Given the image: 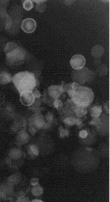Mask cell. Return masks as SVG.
Returning <instances> with one entry per match:
<instances>
[{"instance_id": "6da1fadb", "label": "cell", "mask_w": 110, "mask_h": 202, "mask_svg": "<svg viewBox=\"0 0 110 202\" xmlns=\"http://www.w3.org/2000/svg\"><path fill=\"white\" fill-rule=\"evenodd\" d=\"M98 151L88 146L78 148L74 152L72 163L74 168L80 172L88 173L97 169L100 156Z\"/></svg>"}, {"instance_id": "7a4b0ae2", "label": "cell", "mask_w": 110, "mask_h": 202, "mask_svg": "<svg viewBox=\"0 0 110 202\" xmlns=\"http://www.w3.org/2000/svg\"><path fill=\"white\" fill-rule=\"evenodd\" d=\"M12 82L20 94L32 92L37 85V78L33 73L28 71L21 72L14 75Z\"/></svg>"}, {"instance_id": "3957f363", "label": "cell", "mask_w": 110, "mask_h": 202, "mask_svg": "<svg viewBox=\"0 0 110 202\" xmlns=\"http://www.w3.org/2000/svg\"><path fill=\"white\" fill-rule=\"evenodd\" d=\"M4 52L6 55L7 63L11 66L20 65L24 63L26 59V51L13 42L7 43L4 47Z\"/></svg>"}, {"instance_id": "277c9868", "label": "cell", "mask_w": 110, "mask_h": 202, "mask_svg": "<svg viewBox=\"0 0 110 202\" xmlns=\"http://www.w3.org/2000/svg\"><path fill=\"white\" fill-rule=\"evenodd\" d=\"M69 96L76 106L80 107H88L93 101L94 93L90 88L79 85Z\"/></svg>"}, {"instance_id": "5b68a950", "label": "cell", "mask_w": 110, "mask_h": 202, "mask_svg": "<svg viewBox=\"0 0 110 202\" xmlns=\"http://www.w3.org/2000/svg\"><path fill=\"white\" fill-rule=\"evenodd\" d=\"M72 77L74 82L82 85L92 82L95 78V74L88 68L83 67L80 70H74Z\"/></svg>"}, {"instance_id": "8992f818", "label": "cell", "mask_w": 110, "mask_h": 202, "mask_svg": "<svg viewBox=\"0 0 110 202\" xmlns=\"http://www.w3.org/2000/svg\"><path fill=\"white\" fill-rule=\"evenodd\" d=\"M49 126V124L45 122V118L40 114L33 116L29 121V127H32L37 130L39 129L48 128Z\"/></svg>"}, {"instance_id": "52a82bcc", "label": "cell", "mask_w": 110, "mask_h": 202, "mask_svg": "<svg viewBox=\"0 0 110 202\" xmlns=\"http://www.w3.org/2000/svg\"><path fill=\"white\" fill-rule=\"evenodd\" d=\"M98 132L102 135H107L109 132V117L105 115L100 117V122L96 126Z\"/></svg>"}, {"instance_id": "ba28073f", "label": "cell", "mask_w": 110, "mask_h": 202, "mask_svg": "<svg viewBox=\"0 0 110 202\" xmlns=\"http://www.w3.org/2000/svg\"><path fill=\"white\" fill-rule=\"evenodd\" d=\"M86 64V59L83 55H74L70 60V65L74 70H80L83 68Z\"/></svg>"}, {"instance_id": "9c48e42d", "label": "cell", "mask_w": 110, "mask_h": 202, "mask_svg": "<svg viewBox=\"0 0 110 202\" xmlns=\"http://www.w3.org/2000/svg\"><path fill=\"white\" fill-rule=\"evenodd\" d=\"M22 30L26 33H32L35 31L37 28V23L33 18L25 19L22 23Z\"/></svg>"}, {"instance_id": "30bf717a", "label": "cell", "mask_w": 110, "mask_h": 202, "mask_svg": "<svg viewBox=\"0 0 110 202\" xmlns=\"http://www.w3.org/2000/svg\"><path fill=\"white\" fill-rule=\"evenodd\" d=\"M20 100L26 106H31L34 103L35 97L32 92H25L20 94Z\"/></svg>"}, {"instance_id": "8fae6325", "label": "cell", "mask_w": 110, "mask_h": 202, "mask_svg": "<svg viewBox=\"0 0 110 202\" xmlns=\"http://www.w3.org/2000/svg\"><path fill=\"white\" fill-rule=\"evenodd\" d=\"M64 92L63 86L60 85L50 86L48 89L49 97L55 100L60 97L62 94Z\"/></svg>"}, {"instance_id": "7c38bea8", "label": "cell", "mask_w": 110, "mask_h": 202, "mask_svg": "<svg viewBox=\"0 0 110 202\" xmlns=\"http://www.w3.org/2000/svg\"><path fill=\"white\" fill-rule=\"evenodd\" d=\"M29 136L25 130H22L18 132L16 141L18 144L22 146L29 141Z\"/></svg>"}, {"instance_id": "4fadbf2b", "label": "cell", "mask_w": 110, "mask_h": 202, "mask_svg": "<svg viewBox=\"0 0 110 202\" xmlns=\"http://www.w3.org/2000/svg\"><path fill=\"white\" fill-rule=\"evenodd\" d=\"M28 153L32 159H35L39 155V150L36 144H30L28 147Z\"/></svg>"}, {"instance_id": "5bb4252c", "label": "cell", "mask_w": 110, "mask_h": 202, "mask_svg": "<svg viewBox=\"0 0 110 202\" xmlns=\"http://www.w3.org/2000/svg\"><path fill=\"white\" fill-rule=\"evenodd\" d=\"M104 49L101 45H95L91 49V54L96 59H99L104 54Z\"/></svg>"}, {"instance_id": "9a60e30c", "label": "cell", "mask_w": 110, "mask_h": 202, "mask_svg": "<svg viewBox=\"0 0 110 202\" xmlns=\"http://www.w3.org/2000/svg\"><path fill=\"white\" fill-rule=\"evenodd\" d=\"M12 81V76L11 74L7 72H2L0 73V84L2 85L7 84Z\"/></svg>"}, {"instance_id": "2e32d148", "label": "cell", "mask_w": 110, "mask_h": 202, "mask_svg": "<svg viewBox=\"0 0 110 202\" xmlns=\"http://www.w3.org/2000/svg\"><path fill=\"white\" fill-rule=\"evenodd\" d=\"M102 112V106L100 105L93 106L90 109V113L92 117H100Z\"/></svg>"}, {"instance_id": "e0dca14e", "label": "cell", "mask_w": 110, "mask_h": 202, "mask_svg": "<svg viewBox=\"0 0 110 202\" xmlns=\"http://www.w3.org/2000/svg\"><path fill=\"white\" fill-rule=\"evenodd\" d=\"M31 193L32 195L35 197L41 196L43 193V188L39 184L32 185V187L31 188Z\"/></svg>"}, {"instance_id": "ac0fdd59", "label": "cell", "mask_w": 110, "mask_h": 202, "mask_svg": "<svg viewBox=\"0 0 110 202\" xmlns=\"http://www.w3.org/2000/svg\"><path fill=\"white\" fill-rule=\"evenodd\" d=\"M79 119V118H76L74 117H67L64 119V122L68 126H73L77 124Z\"/></svg>"}, {"instance_id": "d6986e66", "label": "cell", "mask_w": 110, "mask_h": 202, "mask_svg": "<svg viewBox=\"0 0 110 202\" xmlns=\"http://www.w3.org/2000/svg\"><path fill=\"white\" fill-rule=\"evenodd\" d=\"M22 156V152L17 148H13L10 152V157L14 159H20Z\"/></svg>"}, {"instance_id": "ffe728a7", "label": "cell", "mask_w": 110, "mask_h": 202, "mask_svg": "<svg viewBox=\"0 0 110 202\" xmlns=\"http://www.w3.org/2000/svg\"><path fill=\"white\" fill-rule=\"evenodd\" d=\"M37 3L35 7L36 10L39 12H43L46 9V4L45 3V1H34Z\"/></svg>"}, {"instance_id": "44dd1931", "label": "cell", "mask_w": 110, "mask_h": 202, "mask_svg": "<svg viewBox=\"0 0 110 202\" xmlns=\"http://www.w3.org/2000/svg\"><path fill=\"white\" fill-rule=\"evenodd\" d=\"M21 179V176L18 174H14V175H12L10 177L8 178V182L10 184H16L20 182Z\"/></svg>"}, {"instance_id": "7402d4cb", "label": "cell", "mask_w": 110, "mask_h": 202, "mask_svg": "<svg viewBox=\"0 0 110 202\" xmlns=\"http://www.w3.org/2000/svg\"><path fill=\"white\" fill-rule=\"evenodd\" d=\"M108 72V69L105 65H101L97 69V74L100 76H104L106 75Z\"/></svg>"}, {"instance_id": "603a6c76", "label": "cell", "mask_w": 110, "mask_h": 202, "mask_svg": "<svg viewBox=\"0 0 110 202\" xmlns=\"http://www.w3.org/2000/svg\"><path fill=\"white\" fill-rule=\"evenodd\" d=\"M33 4L32 1L26 0V1H24V3H23V8L26 10H27V11L31 10V9L33 8Z\"/></svg>"}, {"instance_id": "cb8c5ba5", "label": "cell", "mask_w": 110, "mask_h": 202, "mask_svg": "<svg viewBox=\"0 0 110 202\" xmlns=\"http://www.w3.org/2000/svg\"><path fill=\"white\" fill-rule=\"evenodd\" d=\"M59 130H60L59 131H60V138H63L64 137H68L69 136V131L68 129H64L60 127Z\"/></svg>"}, {"instance_id": "d4e9b609", "label": "cell", "mask_w": 110, "mask_h": 202, "mask_svg": "<svg viewBox=\"0 0 110 202\" xmlns=\"http://www.w3.org/2000/svg\"><path fill=\"white\" fill-rule=\"evenodd\" d=\"M89 131H88L86 129H84V130H82L81 131H80L79 134V136L80 141L85 139L86 138L88 137V135L89 133Z\"/></svg>"}, {"instance_id": "484cf974", "label": "cell", "mask_w": 110, "mask_h": 202, "mask_svg": "<svg viewBox=\"0 0 110 202\" xmlns=\"http://www.w3.org/2000/svg\"><path fill=\"white\" fill-rule=\"evenodd\" d=\"M53 104H54V106L55 107L56 109H57L58 110H60L62 109V106H63V104H62V102L61 101V100L60 99H55L53 103Z\"/></svg>"}, {"instance_id": "4316f807", "label": "cell", "mask_w": 110, "mask_h": 202, "mask_svg": "<svg viewBox=\"0 0 110 202\" xmlns=\"http://www.w3.org/2000/svg\"><path fill=\"white\" fill-rule=\"evenodd\" d=\"M8 3V1H0V12H6Z\"/></svg>"}, {"instance_id": "83f0119b", "label": "cell", "mask_w": 110, "mask_h": 202, "mask_svg": "<svg viewBox=\"0 0 110 202\" xmlns=\"http://www.w3.org/2000/svg\"><path fill=\"white\" fill-rule=\"evenodd\" d=\"M100 122V117H93L92 121L89 122V124L93 125L95 126H97L98 123Z\"/></svg>"}, {"instance_id": "f1b7e54d", "label": "cell", "mask_w": 110, "mask_h": 202, "mask_svg": "<svg viewBox=\"0 0 110 202\" xmlns=\"http://www.w3.org/2000/svg\"><path fill=\"white\" fill-rule=\"evenodd\" d=\"M17 202H30V200L26 196L18 197L16 199Z\"/></svg>"}, {"instance_id": "f546056e", "label": "cell", "mask_w": 110, "mask_h": 202, "mask_svg": "<svg viewBox=\"0 0 110 202\" xmlns=\"http://www.w3.org/2000/svg\"><path fill=\"white\" fill-rule=\"evenodd\" d=\"M32 92H33V96H34V97H35V98H39L41 97V93H40V92H39L38 90H37V89H35V90L32 91Z\"/></svg>"}, {"instance_id": "4dcf8cb0", "label": "cell", "mask_w": 110, "mask_h": 202, "mask_svg": "<svg viewBox=\"0 0 110 202\" xmlns=\"http://www.w3.org/2000/svg\"><path fill=\"white\" fill-rule=\"evenodd\" d=\"M7 198V195L6 194L2 191V190H0V200H6Z\"/></svg>"}, {"instance_id": "1f68e13d", "label": "cell", "mask_w": 110, "mask_h": 202, "mask_svg": "<svg viewBox=\"0 0 110 202\" xmlns=\"http://www.w3.org/2000/svg\"><path fill=\"white\" fill-rule=\"evenodd\" d=\"M39 183V179L38 178H32L30 181V183L32 185H34L36 184H38Z\"/></svg>"}, {"instance_id": "d6a6232c", "label": "cell", "mask_w": 110, "mask_h": 202, "mask_svg": "<svg viewBox=\"0 0 110 202\" xmlns=\"http://www.w3.org/2000/svg\"><path fill=\"white\" fill-rule=\"evenodd\" d=\"M104 109L107 114H109V102L107 101L104 104Z\"/></svg>"}, {"instance_id": "836d02e7", "label": "cell", "mask_w": 110, "mask_h": 202, "mask_svg": "<svg viewBox=\"0 0 110 202\" xmlns=\"http://www.w3.org/2000/svg\"><path fill=\"white\" fill-rule=\"evenodd\" d=\"M29 132H31V134L32 135H35L36 133H37V130L35 128H34L33 127H29Z\"/></svg>"}, {"instance_id": "e575fe53", "label": "cell", "mask_w": 110, "mask_h": 202, "mask_svg": "<svg viewBox=\"0 0 110 202\" xmlns=\"http://www.w3.org/2000/svg\"><path fill=\"white\" fill-rule=\"evenodd\" d=\"M73 3V1H66L65 4H66L67 6H70V5H71Z\"/></svg>"}, {"instance_id": "d590c367", "label": "cell", "mask_w": 110, "mask_h": 202, "mask_svg": "<svg viewBox=\"0 0 110 202\" xmlns=\"http://www.w3.org/2000/svg\"><path fill=\"white\" fill-rule=\"evenodd\" d=\"M32 202H42V200H39V199H34V200H32Z\"/></svg>"}, {"instance_id": "8d00e7d4", "label": "cell", "mask_w": 110, "mask_h": 202, "mask_svg": "<svg viewBox=\"0 0 110 202\" xmlns=\"http://www.w3.org/2000/svg\"><path fill=\"white\" fill-rule=\"evenodd\" d=\"M0 26H1V15H0Z\"/></svg>"}]
</instances>
